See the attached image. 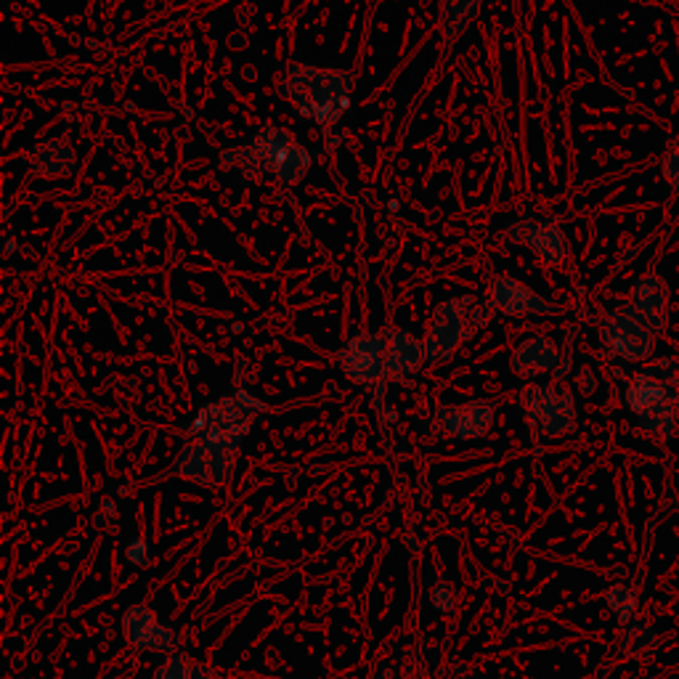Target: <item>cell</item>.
Listing matches in <instances>:
<instances>
[{
	"label": "cell",
	"instance_id": "19",
	"mask_svg": "<svg viewBox=\"0 0 679 679\" xmlns=\"http://www.w3.org/2000/svg\"><path fill=\"white\" fill-rule=\"evenodd\" d=\"M663 178L679 192V138L671 144L667 157H663Z\"/></svg>",
	"mask_w": 679,
	"mask_h": 679
},
{
	"label": "cell",
	"instance_id": "16",
	"mask_svg": "<svg viewBox=\"0 0 679 679\" xmlns=\"http://www.w3.org/2000/svg\"><path fill=\"white\" fill-rule=\"evenodd\" d=\"M481 0H441V24L449 38L460 35L479 17Z\"/></svg>",
	"mask_w": 679,
	"mask_h": 679
},
{
	"label": "cell",
	"instance_id": "9",
	"mask_svg": "<svg viewBox=\"0 0 679 679\" xmlns=\"http://www.w3.org/2000/svg\"><path fill=\"white\" fill-rule=\"evenodd\" d=\"M507 234L510 239L531 247L549 266H560L568 255L566 234H563L560 226L549 224V220H523V224L510 228Z\"/></svg>",
	"mask_w": 679,
	"mask_h": 679
},
{
	"label": "cell",
	"instance_id": "2",
	"mask_svg": "<svg viewBox=\"0 0 679 679\" xmlns=\"http://www.w3.org/2000/svg\"><path fill=\"white\" fill-rule=\"evenodd\" d=\"M675 361L663 359L654 372L635 374L624 393V401L637 422L663 439L675 435L679 422V367L677 372H671Z\"/></svg>",
	"mask_w": 679,
	"mask_h": 679
},
{
	"label": "cell",
	"instance_id": "8",
	"mask_svg": "<svg viewBox=\"0 0 679 679\" xmlns=\"http://www.w3.org/2000/svg\"><path fill=\"white\" fill-rule=\"evenodd\" d=\"M629 308L648 321V327L656 335L667 332L669 327V287L658 274H645L631 285Z\"/></svg>",
	"mask_w": 679,
	"mask_h": 679
},
{
	"label": "cell",
	"instance_id": "20",
	"mask_svg": "<svg viewBox=\"0 0 679 679\" xmlns=\"http://www.w3.org/2000/svg\"><path fill=\"white\" fill-rule=\"evenodd\" d=\"M157 679H192V671L181 658H173V661H167L165 667L157 671Z\"/></svg>",
	"mask_w": 679,
	"mask_h": 679
},
{
	"label": "cell",
	"instance_id": "11",
	"mask_svg": "<svg viewBox=\"0 0 679 679\" xmlns=\"http://www.w3.org/2000/svg\"><path fill=\"white\" fill-rule=\"evenodd\" d=\"M494 420V403H462V407H446L439 412V422L446 433L456 439H481Z\"/></svg>",
	"mask_w": 679,
	"mask_h": 679
},
{
	"label": "cell",
	"instance_id": "13",
	"mask_svg": "<svg viewBox=\"0 0 679 679\" xmlns=\"http://www.w3.org/2000/svg\"><path fill=\"white\" fill-rule=\"evenodd\" d=\"M425 342H420L414 335L390 332L388 335V356H385V374L390 378H403L412 374L425 364Z\"/></svg>",
	"mask_w": 679,
	"mask_h": 679
},
{
	"label": "cell",
	"instance_id": "21",
	"mask_svg": "<svg viewBox=\"0 0 679 679\" xmlns=\"http://www.w3.org/2000/svg\"><path fill=\"white\" fill-rule=\"evenodd\" d=\"M192 679H218V677L210 675V671H207V669H194L192 671Z\"/></svg>",
	"mask_w": 679,
	"mask_h": 679
},
{
	"label": "cell",
	"instance_id": "12",
	"mask_svg": "<svg viewBox=\"0 0 679 679\" xmlns=\"http://www.w3.org/2000/svg\"><path fill=\"white\" fill-rule=\"evenodd\" d=\"M560 361V351L549 338H531L513 353V372L517 378H534L539 372H553Z\"/></svg>",
	"mask_w": 679,
	"mask_h": 679
},
{
	"label": "cell",
	"instance_id": "6",
	"mask_svg": "<svg viewBox=\"0 0 679 679\" xmlns=\"http://www.w3.org/2000/svg\"><path fill=\"white\" fill-rule=\"evenodd\" d=\"M531 425L547 439H560L576 425L574 395L555 385H534L523 395Z\"/></svg>",
	"mask_w": 679,
	"mask_h": 679
},
{
	"label": "cell",
	"instance_id": "15",
	"mask_svg": "<svg viewBox=\"0 0 679 679\" xmlns=\"http://www.w3.org/2000/svg\"><path fill=\"white\" fill-rule=\"evenodd\" d=\"M32 165H35L38 173H43V176L56 178L64 176V173L75 171V154H72V150L64 144V141L53 138L40 144L38 150L32 152Z\"/></svg>",
	"mask_w": 679,
	"mask_h": 679
},
{
	"label": "cell",
	"instance_id": "18",
	"mask_svg": "<svg viewBox=\"0 0 679 679\" xmlns=\"http://www.w3.org/2000/svg\"><path fill=\"white\" fill-rule=\"evenodd\" d=\"M605 603H608V608L614 610L621 621H629L631 614L637 610V605H640V597H637V591L631 589L629 584H616V587H610L608 595H605Z\"/></svg>",
	"mask_w": 679,
	"mask_h": 679
},
{
	"label": "cell",
	"instance_id": "4",
	"mask_svg": "<svg viewBox=\"0 0 679 679\" xmlns=\"http://www.w3.org/2000/svg\"><path fill=\"white\" fill-rule=\"evenodd\" d=\"M486 308L475 298H456L446 300L435 308L433 325L428 329L425 359L439 364V361L452 359L456 348L467 338H473L479 329L486 325Z\"/></svg>",
	"mask_w": 679,
	"mask_h": 679
},
{
	"label": "cell",
	"instance_id": "14",
	"mask_svg": "<svg viewBox=\"0 0 679 679\" xmlns=\"http://www.w3.org/2000/svg\"><path fill=\"white\" fill-rule=\"evenodd\" d=\"M125 635L127 640L150 650H167L173 637L157 624V616L150 608H131L125 614Z\"/></svg>",
	"mask_w": 679,
	"mask_h": 679
},
{
	"label": "cell",
	"instance_id": "1",
	"mask_svg": "<svg viewBox=\"0 0 679 679\" xmlns=\"http://www.w3.org/2000/svg\"><path fill=\"white\" fill-rule=\"evenodd\" d=\"M353 78L348 72L319 70L311 64H295L281 83V96L311 123L329 127L342 117L351 104Z\"/></svg>",
	"mask_w": 679,
	"mask_h": 679
},
{
	"label": "cell",
	"instance_id": "7",
	"mask_svg": "<svg viewBox=\"0 0 679 679\" xmlns=\"http://www.w3.org/2000/svg\"><path fill=\"white\" fill-rule=\"evenodd\" d=\"M385 356H388V338L367 332V335H356V338L342 348L338 361L342 372H346L353 382L369 385V382L380 380L382 374H385Z\"/></svg>",
	"mask_w": 679,
	"mask_h": 679
},
{
	"label": "cell",
	"instance_id": "10",
	"mask_svg": "<svg viewBox=\"0 0 679 679\" xmlns=\"http://www.w3.org/2000/svg\"><path fill=\"white\" fill-rule=\"evenodd\" d=\"M491 302L507 316H547L555 313V302L544 300L542 295H536L531 287L523 281L502 277L491 285Z\"/></svg>",
	"mask_w": 679,
	"mask_h": 679
},
{
	"label": "cell",
	"instance_id": "5",
	"mask_svg": "<svg viewBox=\"0 0 679 679\" xmlns=\"http://www.w3.org/2000/svg\"><path fill=\"white\" fill-rule=\"evenodd\" d=\"M600 338L608 353L624 361H645L656 351V332L629 306L603 316Z\"/></svg>",
	"mask_w": 679,
	"mask_h": 679
},
{
	"label": "cell",
	"instance_id": "3",
	"mask_svg": "<svg viewBox=\"0 0 679 679\" xmlns=\"http://www.w3.org/2000/svg\"><path fill=\"white\" fill-rule=\"evenodd\" d=\"M234 163H245L250 160V171H266L277 176L281 184H298L306 178L308 167H311V152L292 136L290 131L277 125H266L253 136L245 150L226 154V160Z\"/></svg>",
	"mask_w": 679,
	"mask_h": 679
},
{
	"label": "cell",
	"instance_id": "17",
	"mask_svg": "<svg viewBox=\"0 0 679 679\" xmlns=\"http://www.w3.org/2000/svg\"><path fill=\"white\" fill-rule=\"evenodd\" d=\"M656 650L658 637L648 624H635V627L627 629V635H624V654L637 658V661H645V658H654Z\"/></svg>",
	"mask_w": 679,
	"mask_h": 679
}]
</instances>
